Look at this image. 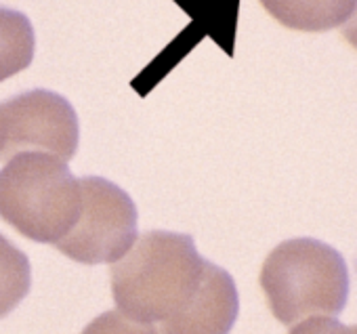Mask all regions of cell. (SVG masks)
<instances>
[{
    "instance_id": "1",
    "label": "cell",
    "mask_w": 357,
    "mask_h": 334,
    "mask_svg": "<svg viewBox=\"0 0 357 334\" xmlns=\"http://www.w3.org/2000/svg\"><path fill=\"white\" fill-rule=\"evenodd\" d=\"M109 280L118 311L153 334H229L240 313L234 278L185 234H143Z\"/></svg>"
},
{
    "instance_id": "2",
    "label": "cell",
    "mask_w": 357,
    "mask_h": 334,
    "mask_svg": "<svg viewBox=\"0 0 357 334\" xmlns=\"http://www.w3.org/2000/svg\"><path fill=\"white\" fill-rule=\"evenodd\" d=\"M82 208L80 179L51 153L22 151L0 169V219L24 238L57 244Z\"/></svg>"
},
{
    "instance_id": "3",
    "label": "cell",
    "mask_w": 357,
    "mask_h": 334,
    "mask_svg": "<svg viewBox=\"0 0 357 334\" xmlns=\"http://www.w3.org/2000/svg\"><path fill=\"white\" fill-rule=\"evenodd\" d=\"M259 282L273 317L286 326L313 315L336 317L349 298V269L342 255L313 238L275 246L263 263Z\"/></svg>"
},
{
    "instance_id": "4",
    "label": "cell",
    "mask_w": 357,
    "mask_h": 334,
    "mask_svg": "<svg viewBox=\"0 0 357 334\" xmlns=\"http://www.w3.org/2000/svg\"><path fill=\"white\" fill-rule=\"evenodd\" d=\"M82 208L72 231L55 248L82 265L120 261L137 242V206L103 177H82Z\"/></svg>"
},
{
    "instance_id": "5",
    "label": "cell",
    "mask_w": 357,
    "mask_h": 334,
    "mask_svg": "<svg viewBox=\"0 0 357 334\" xmlns=\"http://www.w3.org/2000/svg\"><path fill=\"white\" fill-rule=\"evenodd\" d=\"M3 149L0 160L22 151H43L72 160L78 149V116L72 103L47 89L26 91L0 105Z\"/></svg>"
},
{
    "instance_id": "6",
    "label": "cell",
    "mask_w": 357,
    "mask_h": 334,
    "mask_svg": "<svg viewBox=\"0 0 357 334\" xmlns=\"http://www.w3.org/2000/svg\"><path fill=\"white\" fill-rule=\"evenodd\" d=\"M261 5L290 30L328 32L351 17L357 0H261Z\"/></svg>"
},
{
    "instance_id": "7",
    "label": "cell",
    "mask_w": 357,
    "mask_h": 334,
    "mask_svg": "<svg viewBox=\"0 0 357 334\" xmlns=\"http://www.w3.org/2000/svg\"><path fill=\"white\" fill-rule=\"evenodd\" d=\"M34 51L36 36L28 15L0 7V82L30 68Z\"/></svg>"
},
{
    "instance_id": "8",
    "label": "cell",
    "mask_w": 357,
    "mask_h": 334,
    "mask_svg": "<svg viewBox=\"0 0 357 334\" xmlns=\"http://www.w3.org/2000/svg\"><path fill=\"white\" fill-rule=\"evenodd\" d=\"M32 267L24 250L0 234V317H7L30 292Z\"/></svg>"
},
{
    "instance_id": "9",
    "label": "cell",
    "mask_w": 357,
    "mask_h": 334,
    "mask_svg": "<svg viewBox=\"0 0 357 334\" xmlns=\"http://www.w3.org/2000/svg\"><path fill=\"white\" fill-rule=\"evenodd\" d=\"M82 334H153V330L130 321L120 311H105L86 324Z\"/></svg>"
},
{
    "instance_id": "10",
    "label": "cell",
    "mask_w": 357,
    "mask_h": 334,
    "mask_svg": "<svg viewBox=\"0 0 357 334\" xmlns=\"http://www.w3.org/2000/svg\"><path fill=\"white\" fill-rule=\"evenodd\" d=\"M290 334H357L355 326H344L336 317L330 315H313L301 324H296Z\"/></svg>"
},
{
    "instance_id": "11",
    "label": "cell",
    "mask_w": 357,
    "mask_h": 334,
    "mask_svg": "<svg viewBox=\"0 0 357 334\" xmlns=\"http://www.w3.org/2000/svg\"><path fill=\"white\" fill-rule=\"evenodd\" d=\"M342 36H344V40H347L353 49H357V5H355L351 17H349V20L344 22V26H342Z\"/></svg>"
},
{
    "instance_id": "12",
    "label": "cell",
    "mask_w": 357,
    "mask_h": 334,
    "mask_svg": "<svg viewBox=\"0 0 357 334\" xmlns=\"http://www.w3.org/2000/svg\"><path fill=\"white\" fill-rule=\"evenodd\" d=\"M0 149H3V120H0Z\"/></svg>"
}]
</instances>
